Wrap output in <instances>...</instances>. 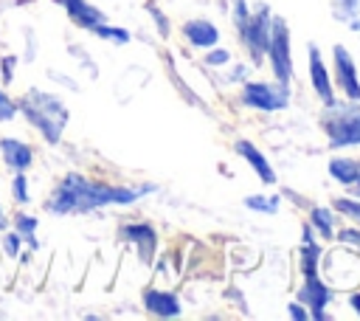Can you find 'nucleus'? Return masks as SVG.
<instances>
[{
  "label": "nucleus",
  "mask_w": 360,
  "mask_h": 321,
  "mask_svg": "<svg viewBox=\"0 0 360 321\" xmlns=\"http://www.w3.org/2000/svg\"><path fill=\"white\" fill-rule=\"evenodd\" d=\"M158 186L155 183H141V186H112L101 180H90L79 172H68L45 200V208L56 217L68 214H90L96 208L107 206H132L141 197L152 194Z\"/></svg>",
  "instance_id": "1"
},
{
  "label": "nucleus",
  "mask_w": 360,
  "mask_h": 321,
  "mask_svg": "<svg viewBox=\"0 0 360 321\" xmlns=\"http://www.w3.org/2000/svg\"><path fill=\"white\" fill-rule=\"evenodd\" d=\"M17 110L42 135L45 144L56 146L62 141L65 127L70 121V110L56 93H48V90H39V87H28L25 96L17 101Z\"/></svg>",
  "instance_id": "2"
},
{
  "label": "nucleus",
  "mask_w": 360,
  "mask_h": 321,
  "mask_svg": "<svg viewBox=\"0 0 360 321\" xmlns=\"http://www.w3.org/2000/svg\"><path fill=\"white\" fill-rule=\"evenodd\" d=\"M321 127L326 132V141L332 149L360 146V101H343L323 107Z\"/></svg>",
  "instance_id": "3"
},
{
  "label": "nucleus",
  "mask_w": 360,
  "mask_h": 321,
  "mask_svg": "<svg viewBox=\"0 0 360 321\" xmlns=\"http://www.w3.org/2000/svg\"><path fill=\"white\" fill-rule=\"evenodd\" d=\"M264 59H270V70L276 82L290 84L292 82V45H290V25L284 17L273 14L270 20V37H267V51Z\"/></svg>",
  "instance_id": "4"
},
{
  "label": "nucleus",
  "mask_w": 360,
  "mask_h": 321,
  "mask_svg": "<svg viewBox=\"0 0 360 321\" xmlns=\"http://www.w3.org/2000/svg\"><path fill=\"white\" fill-rule=\"evenodd\" d=\"M270 20H273V8L267 3H259L256 8H250V17L236 28L242 48L250 54L253 65L264 62V51H267V37H270Z\"/></svg>",
  "instance_id": "5"
},
{
  "label": "nucleus",
  "mask_w": 360,
  "mask_h": 321,
  "mask_svg": "<svg viewBox=\"0 0 360 321\" xmlns=\"http://www.w3.org/2000/svg\"><path fill=\"white\" fill-rule=\"evenodd\" d=\"M242 104L262 113H278L290 104V84L281 82H242Z\"/></svg>",
  "instance_id": "6"
},
{
  "label": "nucleus",
  "mask_w": 360,
  "mask_h": 321,
  "mask_svg": "<svg viewBox=\"0 0 360 321\" xmlns=\"http://www.w3.org/2000/svg\"><path fill=\"white\" fill-rule=\"evenodd\" d=\"M332 84L349 99V101H360V73H357V62L352 56V51L340 42L332 45Z\"/></svg>",
  "instance_id": "7"
},
{
  "label": "nucleus",
  "mask_w": 360,
  "mask_h": 321,
  "mask_svg": "<svg viewBox=\"0 0 360 321\" xmlns=\"http://www.w3.org/2000/svg\"><path fill=\"white\" fill-rule=\"evenodd\" d=\"M332 296H335V293H332V287L321 279V273H315V276H304V284L298 287V301L309 310V318H315V321L329 318L326 307H329Z\"/></svg>",
  "instance_id": "8"
},
{
  "label": "nucleus",
  "mask_w": 360,
  "mask_h": 321,
  "mask_svg": "<svg viewBox=\"0 0 360 321\" xmlns=\"http://www.w3.org/2000/svg\"><path fill=\"white\" fill-rule=\"evenodd\" d=\"M307 68H309V84L315 90V96L323 101V107L335 104V84H332V73L321 56V48L315 42L307 45Z\"/></svg>",
  "instance_id": "9"
},
{
  "label": "nucleus",
  "mask_w": 360,
  "mask_h": 321,
  "mask_svg": "<svg viewBox=\"0 0 360 321\" xmlns=\"http://www.w3.org/2000/svg\"><path fill=\"white\" fill-rule=\"evenodd\" d=\"M118 237L135 248V253H138V259L143 265H149L155 259V251H158V231H155V225H149V222H124L118 228Z\"/></svg>",
  "instance_id": "10"
},
{
  "label": "nucleus",
  "mask_w": 360,
  "mask_h": 321,
  "mask_svg": "<svg viewBox=\"0 0 360 321\" xmlns=\"http://www.w3.org/2000/svg\"><path fill=\"white\" fill-rule=\"evenodd\" d=\"M141 304L149 315H158V318H180L183 315V304H180L177 293H172V290L146 287L141 293Z\"/></svg>",
  "instance_id": "11"
},
{
  "label": "nucleus",
  "mask_w": 360,
  "mask_h": 321,
  "mask_svg": "<svg viewBox=\"0 0 360 321\" xmlns=\"http://www.w3.org/2000/svg\"><path fill=\"white\" fill-rule=\"evenodd\" d=\"M233 149H236V155L242 158V160H248V166L256 172V177L264 183V186H273L278 177H276V169L270 166V160H267V155L253 144V141H248V138H239L236 144H233Z\"/></svg>",
  "instance_id": "12"
},
{
  "label": "nucleus",
  "mask_w": 360,
  "mask_h": 321,
  "mask_svg": "<svg viewBox=\"0 0 360 321\" xmlns=\"http://www.w3.org/2000/svg\"><path fill=\"white\" fill-rule=\"evenodd\" d=\"M62 8H65V14H68V20L73 23V25H79V28H84V31H93L96 25H101V23H107V14L98 8V6H93V3H87V0H56Z\"/></svg>",
  "instance_id": "13"
},
{
  "label": "nucleus",
  "mask_w": 360,
  "mask_h": 321,
  "mask_svg": "<svg viewBox=\"0 0 360 321\" xmlns=\"http://www.w3.org/2000/svg\"><path fill=\"white\" fill-rule=\"evenodd\" d=\"M180 31H183V37H186V42H188L191 48L208 51V48L219 45V28H217L211 20H205V17H194V20H186Z\"/></svg>",
  "instance_id": "14"
},
{
  "label": "nucleus",
  "mask_w": 360,
  "mask_h": 321,
  "mask_svg": "<svg viewBox=\"0 0 360 321\" xmlns=\"http://www.w3.org/2000/svg\"><path fill=\"white\" fill-rule=\"evenodd\" d=\"M0 158L11 172H28L34 163V149L20 138H0Z\"/></svg>",
  "instance_id": "15"
},
{
  "label": "nucleus",
  "mask_w": 360,
  "mask_h": 321,
  "mask_svg": "<svg viewBox=\"0 0 360 321\" xmlns=\"http://www.w3.org/2000/svg\"><path fill=\"white\" fill-rule=\"evenodd\" d=\"M329 177L343 183V186L360 183V158H343V155L332 158L329 160Z\"/></svg>",
  "instance_id": "16"
},
{
  "label": "nucleus",
  "mask_w": 360,
  "mask_h": 321,
  "mask_svg": "<svg viewBox=\"0 0 360 321\" xmlns=\"http://www.w3.org/2000/svg\"><path fill=\"white\" fill-rule=\"evenodd\" d=\"M335 222H338V217H335V211L329 206H312L309 208V228L321 239H332L335 237Z\"/></svg>",
  "instance_id": "17"
},
{
  "label": "nucleus",
  "mask_w": 360,
  "mask_h": 321,
  "mask_svg": "<svg viewBox=\"0 0 360 321\" xmlns=\"http://www.w3.org/2000/svg\"><path fill=\"white\" fill-rule=\"evenodd\" d=\"M332 17L360 31V0H332Z\"/></svg>",
  "instance_id": "18"
},
{
  "label": "nucleus",
  "mask_w": 360,
  "mask_h": 321,
  "mask_svg": "<svg viewBox=\"0 0 360 321\" xmlns=\"http://www.w3.org/2000/svg\"><path fill=\"white\" fill-rule=\"evenodd\" d=\"M37 225H39V220L34 217V214H28V211H17L14 214V231L22 237V242L28 245V248H39V242H37Z\"/></svg>",
  "instance_id": "19"
},
{
  "label": "nucleus",
  "mask_w": 360,
  "mask_h": 321,
  "mask_svg": "<svg viewBox=\"0 0 360 321\" xmlns=\"http://www.w3.org/2000/svg\"><path fill=\"white\" fill-rule=\"evenodd\" d=\"M281 197L278 194H250L245 197V208L256 211V214H278Z\"/></svg>",
  "instance_id": "20"
},
{
  "label": "nucleus",
  "mask_w": 360,
  "mask_h": 321,
  "mask_svg": "<svg viewBox=\"0 0 360 321\" xmlns=\"http://www.w3.org/2000/svg\"><path fill=\"white\" fill-rule=\"evenodd\" d=\"M332 211L346 217V220H352L360 228V200L357 197H335L332 200Z\"/></svg>",
  "instance_id": "21"
},
{
  "label": "nucleus",
  "mask_w": 360,
  "mask_h": 321,
  "mask_svg": "<svg viewBox=\"0 0 360 321\" xmlns=\"http://www.w3.org/2000/svg\"><path fill=\"white\" fill-rule=\"evenodd\" d=\"M90 34H96V37H101V39H107V42H115V45H127V42L132 39L127 28H121V25H110V23L96 25Z\"/></svg>",
  "instance_id": "22"
},
{
  "label": "nucleus",
  "mask_w": 360,
  "mask_h": 321,
  "mask_svg": "<svg viewBox=\"0 0 360 321\" xmlns=\"http://www.w3.org/2000/svg\"><path fill=\"white\" fill-rule=\"evenodd\" d=\"M11 197L17 206H28L31 203V191H28V177L25 172H14L11 177Z\"/></svg>",
  "instance_id": "23"
},
{
  "label": "nucleus",
  "mask_w": 360,
  "mask_h": 321,
  "mask_svg": "<svg viewBox=\"0 0 360 321\" xmlns=\"http://www.w3.org/2000/svg\"><path fill=\"white\" fill-rule=\"evenodd\" d=\"M202 62H205L208 68H225V65H231V51H228V48L214 45V48H208V51H205Z\"/></svg>",
  "instance_id": "24"
},
{
  "label": "nucleus",
  "mask_w": 360,
  "mask_h": 321,
  "mask_svg": "<svg viewBox=\"0 0 360 321\" xmlns=\"http://www.w3.org/2000/svg\"><path fill=\"white\" fill-rule=\"evenodd\" d=\"M0 245H3V253H6L8 259H17V256H20V248H22V237H20L14 228H11V231H3Z\"/></svg>",
  "instance_id": "25"
},
{
  "label": "nucleus",
  "mask_w": 360,
  "mask_h": 321,
  "mask_svg": "<svg viewBox=\"0 0 360 321\" xmlns=\"http://www.w3.org/2000/svg\"><path fill=\"white\" fill-rule=\"evenodd\" d=\"M20 110H17V101L0 87V124H6V121H14V115H17Z\"/></svg>",
  "instance_id": "26"
},
{
  "label": "nucleus",
  "mask_w": 360,
  "mask_h": 321,
  "mask_svg": "<svg viewBox=\"0 0 360 321\" xmlns=\"http://www.w3.org/2000/svg\"><path fill=\"white\" fill-rule=\"evenodd\" d=\"M338 242H343V245H349V248H354V251L360 253V228H357V225L340 228V231H338Z\"/></svg>",
  "instance_id": "27"
},
{
  "label": "nucleus",
  "mask_w": 360,
  "mask_h": 321,
  "mask_svg": "<svg viewBox=\"0 0 360 321\" xmlns=\"http://www.w3.org/2000/svg\"><path fill=\"white\" fill-rule=\"evenodd\" d=\"M14 70H17V56H14V54L0 56V76H3V82H6V84H11Z\"/></svg>",
  "instance_id": "28"
},
{
  "label": "nucleus",
  "mask_w": 360,
  "mask_h": 321,
  "mask_svg": "<svg viewBox=\"0 0 360 321\" xmlns=\"http://www.w3.org/2000/svg\"><path fill=\"white\" fill-rule=\"evenodd\" d=\"M287 315L295 318V321H309V310H307L301 301H290V304H287Z\"/></svg>",
  "instance_id": "29"
},
{
  "label": "nucleus",
  "mask_w": 360,
  "mask_h": 321,
  "mask_svg": "<svg viewBox=\"0 0 360 321\" xmlns=\"http://www.w3.org/2000/svg\"><path fill=\"white\" fill-rule=\"evenodd\" d=\"M228 82H231V84L248 82V65H233V68H231V73H228Z\"/></svg>",
  "instance_id": "30"
},
{
  "label": "nucleus",
  "mask_w": 360,
  "mask_h": 321,
  "mask_svg": "<svg viewBox=\"0 0 360 321\" xmlns=\"http://www.w3.org/2000/svg\"><path fill=\"white\" fill-rule=\"evenodd\" d=\"M349 307H352V313H354V315H360V290L349 296Z\"/></svg>",
  "instance_id": "31"
},
{
  "label": "nucleus",
  "mask_w": 360,
  "mask_h": 321,
  "mask_svg": "<svg viewBox=\"0 0 360 321\" xmlns=\"http://www.w3.org/2000/svg\"><path fill=\"white\" fill-rule=\"evenodd\" d=\"M8 228V217L3 214V206H0V231H6Z\"/></svg>",
  "instance_id": "32"
},
{
  "label": "nucleus",
  "mask_w": 360,
  "mask_h": 321,
  "mask_svg": "<svg viewBox=\"0 0 360 321\" xmlns=\"http://www.w3.org/2000/svg\"><path fill=\"white\" fill-rule=\"evenodd\" d=\"M349 194H354V197L360 200V183H354V186H349Z\"/></svg>",
  "instance_id": "33"
}]
</instances>
